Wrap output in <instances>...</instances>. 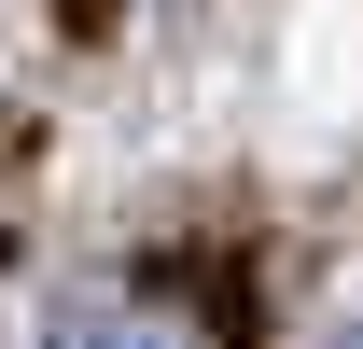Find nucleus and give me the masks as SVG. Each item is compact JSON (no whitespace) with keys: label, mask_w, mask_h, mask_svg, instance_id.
I'll return each instance as SVG.
<instances>
[{"label":"nucleus","mask_w":363,"mask_h":349,"mask_svg":"<svg viewBox=\"0 0 363 349\" xmlns=\"http://www.w3.org/2000/svg\"><path fill=\"white\" fill-rule=\"evenodd\" d=\"M321 349H363V307H350V321H335V336H321Z\"/></svg>","instance_id":"obj_2"},{"label":"nucleus","mask_w":363,"mask_h":349,"mask_svg":"<svg viewBox=\"0 0 363 349\" xmlns=\"http://www.w3.org/2000/svg\"><path fill=\"white\" fill-rule=\"evenodd\" d=\"M43 349H196V321H168L154 294H56Z\"/></svg>","instance_id":"obj_1"}]
</instances>
